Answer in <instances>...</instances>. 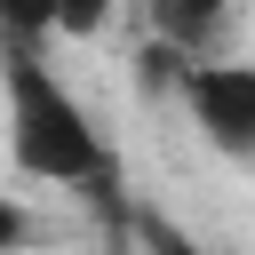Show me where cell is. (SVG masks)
I'll use <instances>...</instances> for the list:
<instances>
[{"label": "cell", "instance_id": "obj_1", "mask_svg": "<svg viewBox=\"0 0 255 255\" xmlns=\"http://www.w3.org/2000/svg\"><path fill=\"white\" fill-rule=\"evenodd\" d=\"M0 112H8V167L56 191L112 199V143L88 120V104L48 64V40L24 16H0Z\"/></svg>", "mask_w": 255, "mask_h": 255}, {"label": "cell", "instance_id": "obj_3", "mask_svg": "<svg viewBox=\"0 0 255 255\" xmlns=\"http://www.w3.org/2000/svg\"><path fill=\"white\" fill-rule=\"evenodd\" d=\"M16 247H32V215L16 199H0V255H16Z\"/></svg>", "mask_w": 255, "mask_h": 255}, {"label": "cell", "instance_id": "obj_4", "mask_svg": "<svg viewBox=\"0 0 255 255\" xmlns=\"http://www.w3.org/2000/svg\"><path fill=\"white\" fill-rule=\"evenodd\" d=\"M167 255H183V247H167Z\"/></svg>", "mask_w": 255, "mask_h": 255}, {"label": "cell", "instance_id": "obj_2", "mask_svg": "<svg viewBox=\"0 0 255 255\" xmlns=\"http://www.w3.org/2000/svg\"><path fill=\"white\" fill-rule=\"evenodd\" d=\"M175 96L199 128L207 151L223 159H255V64L239 56H207V64H183L175 72Z\"/></svg>", "mask_w": 255, "mask_h": 255}]
</instances>
